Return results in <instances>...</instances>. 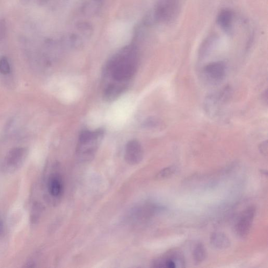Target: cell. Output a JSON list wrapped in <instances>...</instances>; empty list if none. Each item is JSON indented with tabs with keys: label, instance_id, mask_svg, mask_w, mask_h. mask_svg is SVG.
<instances>
[{
	"label": "cell",
	"instance_id": "6da1fadb",
	"mask_svg": "<svg viewBox=\"0 0 268 268\" xmlns=\"http://www.w3.org/2000/svg\"><path fill=\"white\" fill-rule=\"evenodd\" d=\"M139 64L134 45L123 48L107 62L103 71V96L107 101L118 98L127 89Z\"/></svg>",
	"mask_w": 268,
	"mask_h": 268
},
{
	"label": "cell",
	"instance_id": "5bb4252c",
	"mask_svg": "<svg viewBox=\"0 0 268 268\" xmlns=\"http://www.w3.org/2000/svg\"><path fill=\"white\" fill-rule=\"evenodd\" d=\"M207 256V251L204 244L199 243L195 246L193 251V258L195 264L198 265L204 262Z\"/></svg>",
	"mask_w": 268,
	"mask_h": 268
},
{
	"label": "cell",
	"instance_id": "ba28073f",
	"mask_svg": "<svg viewBox=\"0 0 268 268\" xmlns=\"http://www.w3.org/2000/svg\"><path fill=\"white\" fill-rule=\"evenodd\" d=\"M144 150L141 144L137 140L129 141L125 149V160L130 165L140 164L143 160Z\"/></svg>",
	"mask_w": 268,
	"mask_h": 268
},
{
	"label": "cell",
	"instance_id": "5b68a950",
	"mask_svg": "<svg viewBox=\"0 0 268 268\" xmlns=\"http://www.w3.org/2000/svg\"><path fill=\"white\" fill-rule=\"evenodd\" d=\"M185 264V258L182 251L178 249H172L156 259L154 263V267L166 268H184Z\"/></svg>",
	"mask_w": 268,
	"mask_h": 268
},
{
	"label": "cell",
	"instance_id": "52a82bcc",
	"mask_svg": "<svg viewBox=\"0 0 268 268\" xmlns=\"http://www.w3.org/2000/svg\"><path fill=\"white\" fill-rule=\"evenodd\" d=\"M27 156V150L22 147H16L10 150L5 159V170L16 171L23 164Z\"/></svg>",
	"mask_w": 268,
	"mask_h": 268
},
{
	"label": "cell",
	"instance_id": "277c9868",
	"mask_svg": "<svg viewBox=\"0 0 268 268\" xmlns=\"http://www.w3.org/2000/svg\"><path fill=\"white\" fill-rule=\"evenodd\" d=\"M92 33L93 28L89 23H77L67 35V45L74 48L82 47L90 40Z\"/></svg>",
	"mask_w": 268,
	"mask_h": 268
},
{
	"label": "cell",
	"instance_id": "4fadbf2b",
	"mask_svg": "<svg viewBox=\"0 0 268 268\" xmlns=\"http://www.w3.org/2000/svg\"><path fill=\"white\" fill-rule=\"evenodd\" d=\"M103 4V0H88L83 5L82 12L86 16H94L99 12Z\"/></svg>",
	"mask_w": 268,
	"mask_h": 268
},
{
	"label": "cell",
	"instance_id": "9c48e42d",
	"mask_svg": "<svg viewBox=\"0 0 268 268\" xmlns=\"http://www.w3.org/2000/svg\"><path fill=\"white\" fill-rule=\"evenodd\" d=\"M226 64L222 62L208 63L204 68L206 75L214 82L222 81L226 76Z\"/></svg>",
	"mask_w": 268,
	"mask_h": 268
},
{
	"label": "cell",
	"instance_id": "3957f363",
	"mask_svg": "<svg viewBox=\"0 0 268 268\" xmlns=\"http://www.w3.org/2000/svg\"><path fill=\"white\" fill-rule=\"evenodd\" d=\"M179 11L178 0H157L153 18L159 22L169 23L176 18Z\"/></svg>",
	"mask_w": 268,
	"mask_h": 268
},
{
	"label": "cell",
	"instance_id": "9a60e30c",
	"mask_svg": "<svg viewBox=\"0 0 268 268\" xmlns=\"http://www.w3.org/2000/svg\"><path fill=\"white\" fill-rule=\"evenodd\" d=\"M177 171L176 166L171 165L159 171L156 176L157 180H165L171 177Z\"/></svg>",
	"mask_w": 268,
	"mask_h": 268
},
{
	"label": "cell",
	"instance_id": "e0dca14e",
	"mask_svg": "<svg viewBox=\"0 0 268 268\" xmlns=\"http://www.w3.org/2000/svg\"><path fill=\"white\" fill-rule=\"evenodd\" d=\"M259 151L264 156H267L268 155V143L265 141L261 144L259 147Z\"/></svg>",
	"mask_w": 268,
	"mask_h": 268
},
{
	"label": "cell",
	"instance_id": "8fae6325",
	"mask_svg": "<svg viewBox=\"0 0 268 268\" xmlns=\"http://www.w3.org/2000/svg\"><path fill=\"white\" fill-rule=\"evenodd\" d=\"M234 14L228 9L222 10L216 18V22L224 30L229 31L232 26Z\"/></svg>",
	"mask_w": 268,
	"mask_h": 268
},
{
	"label": "cell",
	"instance_id": "7a4b0ae2",
	"mask_svg": "<svg viewBox=\"0 0 268 268\" xmlns=\"http://www.w3.org/2000/svg\"><path fill=\"white\" fill-rule=\"evenodd\" d=\"M104 130L98 129L95 130H84L80 134L77 146V154L82 160L92 158L102 143Z\"/></svg>",
	"mask_w": 268,
	"mask_h": 268
},
{
	"label": "cell",
	"instance_id": "ac0fdd59",
	"mask_svg": "<svg viewBox=\"0 0 268 268\" xmlns=\"http://www.w3.org/2000/svg\"><path fill=\"white\" fill-rule=\"evenodd\" d=\"M4 232V226L3 224L0 222V236H1Z\"/></svg>",
	"mask_w": 268,
	"mask_h": 268
},
{
	"label": "cell",
	"instance_id": "30bf717a",
	"mask_svg": "<svg viewBox=\"0 0 268 268\" xmlns=\"http://www.w3.org/2000/svg\"><path fill=\"white\" fill-rule=\"evenodd\" d=\"M47 190L53 198H59L63 191V184L61 176L58 173L50 175L47 182Z\"/></svg>",
	"mask_w": 268,
	"mask_h": 268
},
{
	"label": "cell",
	"instance_id": "7c38bea8",
	"mask_svg": "<svg viewBox=\"0 0 268 268\" xmlns=\"http://www.w3.org/2000/svg\"><path fill=\"white\" fill-rule=\"evenodd\" d=\"M213 247L217 249H226L230 247V242L227 236L221 232L213 233L210 239Z\"/></svg>",
	"mask_w": 268,
	"mask_h": 268
},
{
	"label": "cell",
	"instance_id": "8992f818",
	"mask_svg": "<svg viewBox=\"0 0 268 268\" xmlns=\"http://www.w3.org/2000/svg\"><path fill=\"white\" fill-rule=\"evenodd\" d=\"M256 208L251 206L241 214L235 226V232L240 238H246L250 233L256 215Z\"/></svg>",
	"mask_w": 268,
	"mask_h": 268
},
{
	"label": "cell",
	"instance_id": "2e32d148",
	"mask_svg": "<svg viewBox=\"0 0 268 268\" xmlns=\"http://www.w3.org/2000/svg\"><path fill=\"white\" fill-rule=\"evenodd\" d=\"M11 71V66L9 62L6 57H2L0 59V73L3 75H7Z\"/></svg>",
	"mask_w": 268,
	"mask_h": 268
}]
</instances>
